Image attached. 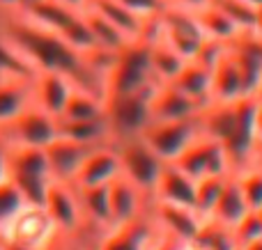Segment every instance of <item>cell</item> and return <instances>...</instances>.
Here are the masks:
<instances>
[{
  "label": "cell",
  "mask_w": 262,
  "mask_h": 250,
  "mask_svg": "<svg viewBox=\"0 0 262 250\" xmlns=\"http://www.w3.org/2000/svg\"><path fill=\"white\" fill-rule=\"evenodd\" d=\"M0 35L26 58L35 71H58L64 73L76 87L90 90L106 96V83L99 73L90 69L85 53L69 46L60 35L32 21L21 9L0 12Z\"/></svg>",
  "instance_id": "obj_1"
},
{
  "label": "cell",
  "mask_w": 262,
  "mask_h": 250,
  "mask_svg": "<svg viewBox=\"0 0 262 250\" xmlns=\"http://www.w3.org/2000/svg\"><path fill=\"white\" fill-rule=\"evenodd\" d=\"M157 78L149 64V44L145 37L131 39L115 53L113 67L106 73V96L108 94H134L152 90Z\"/></svg>",
  "instance_id": "obj_2"
},
{
  "label": "cell",
  "mask_w": 262,
  "mask_h": 250,
  "mask_svg": "<svg viewBox=\"0 0 262 250\" xmlns=\"http://www.w3.org/2000/svg\"><path fill=\"white\" fill-rule=\"evenodd\" d=\"M9 182L21 191L28 205H44L51 182V168L41 147H14L7 145Z\"/></svg>",
  "instance_id": "obj_3"
},
{
  "label": "cell",
  "mask_w": 262,
  "mask_h": 250,
  "mask_svg": "<svg viewBox=\"0 0 262 250\" xmlns=\"http://www.w3.org/2000/svg\"><path fill=\"white\" fill-rule=\"evenodd\" d=\"M21 12L28 14L32 21L53 30L55 35H60L69 46H74L81 53L97 48L95 39H92L90 30H88L85 18H83V9L67 7V5L58 3V0H37V3L23 7Z\"/></svg>",
  "instance_id": "obj_4"
},
{
  "label": "cell",
  "mask_w": 262,
  "mask_h": 250,
  "mask_svg": "<svg viewBox=\"0 0 262 250\" xmlns=\"http://www.w3.org/2000/svg\"><path fill=\"white\" fill-rule=\"evenodd\" d=\"M152 90L106 96L104 115L111 127L113 145L120 140H127V138L140 136V131L149 124V94H152Z\"/></svg>",
  "instance_id": "obj_5"
},
{
  "label": "cell",
  "mask_w": 262,
  "mask_h": 250,
  "mask_svg": "<svg viewBox=\"0 0 262 250\" xmlns=\"http://www.w3.org/2000/svg\"><path fill=\"white\" fill-rule=\"evenodd\" d=\"M200 133L203 131H200V122L195 115V117L170 119V122H149L138 138L163 163H172Z\"/></svg>",
  "instance_id": "obj_6"
},
{
  "label": "cell",
  "mask_w": 262,
  "mask_h": 250,
  "mask_svg": "<svg viewBox=\"0 0 262 250\" xmlns=\"http://www.w3.org/2000/svg\"><path fill=\"white\" fill-rule=\"evenodd\" d=\"M53 138H58V119L30 104L12 122L0 127V140L14 147H41L44 149Z\"/></svg>",
  "instance_id": "obj_7"
},
{
  "label": "cell",
  "mask_w": 262,
  "mask_h": 250,
  "mask_svg": "<svg viewBox=\"0 0 262 250\" xmlns=\"http://www.w3.org/2000/svg\"><path fill=\"white\" fill-rule=\"evenodd\" d=\"M154 21H157V32L184 60H193L198 55V51L203 48V44L207 41L205 32L200 30L198 21H195L193 12H189V9L166 5L157 14Z\"/></svg>",
  "instance_id": "obj_8"
},
{
  "label": "cell",
  "mask_w": 262,
  "mask_h": 250,
  "mask_svg": "<svg viewBox=\"0 0 262 250\" xmlns=\"http://www.w3.org/2000/svg\"><path fill=\"white\" fill-rule=\"evenodd\" d=\"M115 149L120 156V174L127 177L134 186H138L145 195H152L163 161L138 136L115 142Z\"/></svg>",
  "instance_id": "obj_9"
},
{
  "label": "cell",
  "mask_w": 262,
  "mask_h": 250,
  "mask_svg": "<svg viewBox=\"0 0 262 250\" xmlns=\"http://www.w3.org/2000/svg\"><path fill=\"white\" fill-rule=\"evenodd\" d=\"M172 163L193 179L209 177V174H232L230 161H228L223 145L214 138L203 136V133Z\"/></svg>",
  "instance_id": "obj_10"
},
{
  "label": "cell",
  "mask_w": 262,
  "mask_h": 250,
  "mask_svg": "<svg viewBox=\"0 0 262 250\" xmlns=\"http://www.w3.org/2000/svg\"><path fill=\"white\" fill-rule=\"evenodd\" d=\"M111 232L101 241L99 250H157L163 239V232L157 223L145 220L143 214L131 223L108 228Z\"/></svg>",
  "instance_id": "obj_11"
},
{
  "label": "cell",
  "mask_w": 262,
  "mask_h": 250,
  "mask_svg": "<svg viewBox=\"0 0 262 250\" xmlns=\"http://www.w3.org/2000/svg\"><path fill=\"white\" fill-rule=\"evenodd\" d=\"M41 207L46 209V214H49V218L58 228V232L62 234L76 232L81 228L83 218H85L76 195V188L67 182H51Z\"/></svg>",
  "instance_id": "obj_12"
},
{
  "label": "cell",
  "mask_w": 262,
  "mask_h": 250,
  "mask_svg": "<svg viewBox=\"0 0 262 250\" xmlns=\"http://www.w3.org/2000/svg\"><path fill=\"white\" fill-rule=\"evenodd\" d=\"M58 234V228L53 225V220L49 218L44 207L37 205H28L21 209V214L3 230L0 237H9V239H18L23 243H30L35 248H44L46 243H51Z\"/></svg>",
  "instance_id": "obj_13"
},
{
  "label": "cell",
  "mask_w": 262,
  "mask_h": 250,
  "mask_svg": "<svg viewBox=\"0 0 262 250\" xmlns=\"http://www.w3.org/2000/svg\"><path fill=\"white\" fill-rule=\"evenodd\" d=\"M120 174V156L115 145H101L88 152L83 163L78 165L76 174L69 184L74 188H88V186H104L111 184Z\"/></svg>",
  "instance_id": "obj_14"
},
{
  "label": "cell",
  "mask_w": 262,
  "mask_h": 250,
  "mask_svg": "<svg viewBox=\"0 0 262 250\" xmlns=\"http://www.w3.org/2000/svg\"><path fill=\"white\" fill-rule=\"evenodd\" d=\"M200 106L180 92L172 83H157L149 94V122H170V119L195 117Z\"/></svg>",
  "instance_id": "obj_15"
},
{
  "label": "cell",
  "mask_w": 262,
  "mask_h": 250,
  "mask_svg": "<svg viewBox=\"0 0 262 250\" xmlns=\"http://www.w3.org/2000/svg\"><path fill=\"white\" fill-rule=\"evenodd\" d=\"M152 218L161 228L163 234L177 239V241H184V243L193 241L200 225H203V218L191 207L170 205V202H161V200H154Z\"/></svg>",
  "instance_id": "obj_16"
},
{
  "label": "cell",
  "mask_w": 262,
  "mask_h": 250,
  "mask_svg": "<svg viewBox=\"0 0 262 250\" xmlns=\"http://www.w3.org/2000/svg\"><path fill=\"white\" fill-rule=\"evenodd\" d=\"M74 83L64 73L58 71H35L32 73V104L39 106L55 119L60 117L69 94L74 90Z\"/></svg>",
  "instance_id": "obj_17"
},
{
  "label": "cell",
  "mask_w": 262,
  "mask_h": 250,
  "mask_svg": "<svg viewBox=\"0 0 262 250\" xmlns=\"http://www.w3.org/2000/svg\"><path fill=\"white\" fill-rule=\"evenodd\" d=\"M90 149H95V147L78 145V142L69 140V138H62V136L53 138V140L44 147V154H46V161H49L53 182H67V184L72 182L78 165L83 163V159L88 156Z\"/></svg>",
  "instance_id": "obj_18"
},
{
  "label": "cell",
  "mask_w": 262,
  "mask_h": 250,
  "mask_svg": "<svg viewBox=\"0 0 262 250\" xmlns=\"http://www.w3.org/2000/svg\"><path fill=\"white\" fill-rule=\"evenodd\" d=\"M193 197H195V179L189 177L175 163H163L161 174L157 179V186L152 191V200H161L193 209Z\"/></svg>",
  "instance_id": "obj_19"
},
{
  "label": "cell",
  "mask_w": 262,
  "mask_h": 250,
  "mask_svg": "<svg viewBox=\"0 0 262 250\" xmlns=\"http://www.w3.org/2000/svg\"><path fill=\"white\" fill-rule=\"evenodd\" d=\"M143 197L145 193L129 182L127 177L118 174L108 184V202H111V228L131 223L143 214Z\"/></svg>",
  "instance_id": "obj_20"
},
{
  "label": "cell",
  "mask_w": 262,
  "mask_h": 250,
  "mask_svg": "<svg viewBox=\"0 0 262 250\" xmlns=\"http://www.w3.org/2000/svg\"><path fill=\"white\" fill-rule=\"evenodd\" d=\"M244 94V85H242V76L232 53L228 46L221 51L216 62L212 64V92H209V101H235Z\"/></svg>",
  "instance_id": "obj_21"
},
{
  "label": "cell",
  "mask_w": 262,
  "mask_h": 250,
  "mask_svg": "<svg viewBox=\"0 0 262 250\" xmlns=\"http://www.w3.org/2000/svg\"><path fill=\"white\" fill-rule=\"evenodd\" d=\"M170 83L203 108L205 104H209V92H212V67L200 62V60H195V58L186 60L184 67L177 71V76L172 78Z\"/></svg>",
  "instance_id": "obj_22"
},
{
  "label": "cell",
  "mask_w": 262,
  "mask_h": 250,
  "mask_svg": "<svg viewBox=\"0 0 262 250\" xmlns=\"http://www.w3.org/2000/svg\"><path fill=\"white\" fill-rule=\"evenodd\" d=\"M58 136L69 138V140L78 142L85 147H101V145H113V136H111V127L106 122V115L92 119H58Z\"/></svg>",
  "instance_id": "obj_23"
},
{
  "label": "cell",
  "mask_w": 262,
  "mask_h": 250,
  "mask_svg": "<svg viewBox=\"0 0 262 250\" xmlns=\"http://www.w3.org/2000/svg\"><path fill=\"white\" fill-rule=\"evenodd\" d=\"M85 7H92L95 12H99L101 16L106 18L108 23H113L120 32H122L127 39H140L147 32V23L145 18L136 16L134 12H129L124 5H120L118 0H88Z\"/></svg>",
  "instance_id": "obj_24"
},
{
  "label": "cell",
  "mask_w": 262,
  "mask_h": 250,
  "mask_svg": "<svg viewBox=\"0 0 262 250\" xmlns=\"http://www.w3.org/2000/svg\"><path fill=\"white\" fill-rule=\"evenodd\" d=\"M249 211L251 209L244 200V193H242L239 184H237V177L235 174H228L226 186H223L221 195H219L216 205H214L209 220H216V223H221V225H226V228L232 230Z\"/></svg>",
  "instance_id": "obj_25"
},
{
  "label": "cell",
  "mask_w": 262,
  "mask_h": 250,
  "mask_svg": "<svg viewBox=\"0 0 262 250\" xmlns=\"http://www.w3.org/2000/svg\"><path fill=\"white\" fill-rule=\"evenodd\" d=\"M30 104H32V76L0 78V127L12 122Z\"/></svg>",
  "instance_id": "obj_26"
},
{
  "label": "cell",
  "mask_w": 262,
  "mask_h": 250,
  "mask_svg": "<svg viewBox=\"0 0 262 250\" xmlns=\"http://www.w3.org/2000/svg\"><path fill=\"white\" fill-rule=\"evenodd\" d=\"M193 16L198 21L200 30L205 32V37L212 41H219V44H228L242 32V28L214 3H207L205 7L195 9Z\"/></svg>",
  "instance_id": "obj_27"
},
{
  "label": "cell",
  "mask_w": 262,
  "mask_h": 250,
  "mask_svg": "<svg viewBox=\"0 0 262 250\" xmlns=\"http://www.w3.org/2000/svg\"><path fill=\"white\" fill-rule=\"evenodd\" d=\"M104 101H106V96H99L90 90H83V87H74L58 119L72 122V119L101 117L104 115Z\"/></svg>",
  "instance_id": "obj_28"
},
{
  "label": "cell",
  "mask_w": 262,
  "mask_h": 250,
  "mask_svg": "<svg viewBox=\"0 0 262 250\" xmlns=\"http://www.w3.org/2000/svg\"><path fill=\"white\" fill-rule=\"evenodd\" d=\"M83 18H85L88 30H90V35H92V39H95L97 48L113 51V53H115V51H120L124 44H127V41H131L113 26V23H108L99 12H95L92 7L83 9Z\"/></svg>",
  "instance_id": "obj_29"
},
{
  "label": "cell",
  "mask_w": 262,
  "mask_h": 250,
  "mask_svg": "<svg viewBox=\"0 0 262 250\" xmlns=\"http://www.w3.org/2000/svg\"><path fill=\"white\" fill-rule=\"evenodd\" d=\"M78 202H81L83 216L95 220L101 228H111V202H108V184L104 186L76 188Z\"/></svg>",
  "instance_id": "obj_30"
},
{
  "label": "cell",
  "mask_w": 262,
  "mask_h": 250,
  "mask_svg": "<svg viewBox=\"0 0 262 250\" xmlns=\"http://www.w3.org/2000/svg\"><path fill=\"white\" fill-rule=\"evenodd\" d=\"M228 174H209V177L195 179V197H193V211L203 220L212 216V209L226 186Z\"/></svg>",
  "instance_id": "obj_31"
},
{
  "label": "cell",
  "mask_w": 262,
  "mask_h": 250,
  "mask_svg": "<svg viewBox=\"0 0 262 250\" xmlns=\"http://www.w3.org/2000/svg\"><path fill=\"white\" fill-rule=\"evenodd\" d=\"M35 69L26 62L21 53L0 35V78H30Z\"/></svg>",
  "instance_id": "obj_32"
},
{
  "label": "cell",
  "mask_w": 262,
  "mask_h": 250,
  "mask_svg": "<svg viewBox=\"0 0 262 250\" xmlns=\"http://www.w3.org/2000/svg\"><path fill=\"white\" fill-rule=\"evenodd\" d=\"M237 177L242 193H244V200L249 205L251 211H255L258 207H262V168L260 165H246V168L232 172Z\"/></svg>",
  "instance_id": "obj_33"
},
{
  "label": "cell",
  "mask_w": 262,
  "mask_h": 250,
  "mask_svg": "<svg viewBox=\"0 0 262 250\" xmlns=\"http://www.w3.org/2000/svg\"><path fill=\"white\" fill-rule=\"evenodd\" d=\"M23 207H28V202H26V197L21 195V191H18L12 182L0 184V234L21 214Z\"/></svg>",
  "instance_id": "obj_34"
},
{
  "label": "cell",
  "mask_w": 262,
  "mask_h": 250,
  "mask_svg": "<svg viewBox=\"0 0 262 250\" xmlns=\"http://www.w3.org/2000/svg\"><path fill=\"white\" fill-rule=\"evenodd\" d=\"M232 237H235L237 246H244V243L262 237V225H260L258 216H255V211H249V214L232 228Z\"/></svg>",
  "instance_id": "obj_35"
},
{
  "label": "cell",
  "mask_w": 262,
  "mask_h": 250,
  "mask_svg": "<svg viewBox=\"0 0 262 250\" xmlns=\"http://www.w3.org/2000/svg\"><path fill=\"white\" fill-rule=\"evenodd\" d=\"M118 3L124 5L129 12L136 14V16L145 18V21L154 18L163 7H166V3H163V0H118Z\"/></svg>",
  "instance_id": "obj_36"
},
{
  "label": "cell",
  "mask_w": 262,
  "mask_h": 250,
  "mask_svg": "<svg viewBox=\"0 0 262 250\" xmlns=\"http://www.w3.org/2000/svg\"><path fill=\"white\" fill-rule=\"evenodd\" d=\"M166 5H170V7H180V9H189V12H195V9L205 7L207 3H212V0H163Z\"/></svg>",
  "instance_id": "obj_37"
},
{
  "label": "cell",
  "mask_w": 262,
  "mask_h": 250,
  "mask_svg": "<svg viewBox=\"0 0 262 250\" xmlns=\"http://www.w3.org/2000/svg\"><path fill=\"white\" fill-rule=\"evenodd\" d=\"M9 182V161H7V145L0 140V184Z\"/></svg>",
  "instance_id": "obj_38"
},
{
  "label": "cell",
  "mask_w": 262,
  "mask_h": 250,
  "mask_svg": "<svg viewBox=\"0 0 262 250\" xmlns=\"http://www.w3.org/2000/svg\"><path fill=\"white\" fill-rule=\"evenodd\" d=\"M3 246L5 250H39V248L30 246V243H23L18 239H9V237H3Z\"/></svg>",
  "instance_id": "obj_39"
},
{
  "label": "cell",
  "mask_w": 262,
  "mask_h": 250,
  "mask_svg": "<svg viewBox=\"0 0 262 250\" xmlns=\"http://www.w3.org/2000/svg\"><path fill=\"white\" fill-rule=\"evenodd\" d=\"M255 140H262V101H258L255 108Z\"/></svg>",
  "instance_id": "obj_40"
},
{
  "label": "cell",
  "mask_w": 262,
  "mask_h": 250,
  "mask_svg": "<svg viewBox=\"0 0 262 250\" xmlns=\"http://www.w3.org/2000/svg\"><path fill=\"white\" fill-rule=\"evenodd\" d=\"M251 163H253V165H260V168H262V140H255L253 154H251ZM251 163H249V165H251Z\"/></svg>",
  "instance_id": "obj_41"
},
{
  "label": "cell",
  "mask_w": 262,
  "mask_h": 250,
  "mask_svg": "<svg viewBox=\"0 0 262 250\" xmlns=\"http://www.w3.org/2000/svg\"><path fill=\"white\" fill-rule=\"evenodd\" d=\"M21 9V0H0V12H14Z\"/></svg>",
  "instance_id": "obj_42"
},
{
  "label": "cell",
  "mask_w": 262,
  "mask_h": 250,
  "mask_svg": "<svg viewBox=\"0 0 262 250\" xmlns=\"http://www.w3.org/2000/svg\"><path fill=\"white\" fill-rule=\"evenodd\" d=\"M41 250H64V246H62V232H58L55 234V239L51 243H46Z\"/></svg>",
  "instance_id": "obj_43"
},
{
  "label": "cell",
  "mask_w": 262,
  "mask_h": 250,
  "mask_svg": "<svg viewBox=\"0 0 262 250\" xmlns=\"http://www.w3.org/2000/svg\"><path fill=\"white\" fill-rule=\"evenodd\" d=\"M58 3L67 5V7H74V9H85L88 0H58Z\"/></svg>",
  "instance_id": "obj_44"
},
{
  "label": "cell",
  "mask_w": 262,
  "mask_h": 250,
  "mask_svg": "<svg viewBox=\"0 0 262 250\" xmlns=\"http://www.w3.org/2000/svg\"><path fill=\"white\" fill-rule=\"evenodd\" d=\"M239 248H242V250H262V237L253 239V241L244 243V246H239Z\"/></svg>",
  "instance_id": "obj_45"
},
{
  "label": "cell",
  "mask_w": 262,
  "mask_h": 250,
  "mask_svg": "<svg viewBox=\"0 0 262 250\" xmlns=\"http://www.w3.org/2000/svg\"><path fill=\"white\" fill-rule=\"evenodd\" d=\"M253 30L262 35V7H258V12H255V26H253Z\"/></svg>",
  "instance_id": "obj_46"
},
{
  "label": "cell",
  "mask_w": 262,
  "mask_h": 250,
  "mask_svg": "<svg viewBox=\"0 0 262 250\" xmlns=\"http://www.w3.org/2000/svg\"><path fill=\"white\" fill-rule=\"evenodd\" d=\"M249 7H253V9H258V7H262V0H244Z\"/></svg>",
  "instance_id": "obj_47"
},
{
  "label": "cell",
  "mask_w": 262,
  "mask_h": 250,
  "mask_svg": "<svg viewBox=\"0 0 262 250\" xmlns=\"http://www.w3.org/2000/svg\"><path fill=\"white\" fill-rule=\"evenodd\" d=\"M255 99H258V101H262V76H260V83H258V90H255Z\"/></svg>",
  "instance_id": "obj_48"
},
{
  "label": "cell",
  "mask_w": 262,
  "mask_h": 250,
  "mask_svg": "<svg viewBox=\"0 0 262 250\" xmlns=\"http://www.w3.org/2000/svg\"><path fill=\"white\" fill-rule=\"evenodd\" d=\"M255 216H258V220H260V225H262V207H258V209H255Z\"/></svg>",
  "instance_id": "obj_49"
},
{
  "label": "cell",
  "mask_w": 262,
  "mask_h": 250,
  "mask_svg": "<svg viewBox=\"0 0 262 250\" xmlns=\"http://www.w3.org/2000/svg\"><path fill=\"white\" fill-rule=\"evenodd\" d=\"M0 250H5V246H3V237H0Z\"/></svg>",
  "instance_id": "obj_50"
},
{
  "label": "cell",
  "mask_w": 262,
  "mask_h": 250,
  "mask_svg": "<svg viewBox=\"0 0 262 250\" xmlns=\"http://www.w3.org/2000/svg\"><path fill=\"white\" fill-rule=\"evenodd\" d=\"M235 250H242V248H239V246H237V248H235Z\"/></svg>",
  "instance_id": "obj_51"
}]
</instances>
